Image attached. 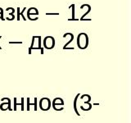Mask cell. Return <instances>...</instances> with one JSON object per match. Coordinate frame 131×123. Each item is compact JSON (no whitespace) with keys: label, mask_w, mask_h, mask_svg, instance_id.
Listing matches in <instances>:
<instances>
[{"label":"cell","mask_w":131,"mask_h":123,"mask_svg":"<svg viewBox=\"0 0 131 123\" xmlns=\"http://www.w3.org/2000/svg\"><path fill=\"white\" fill-rule=\"evenodd\" d=\"M17 98H14V108H13V111H16V106L17 105H20V107H21V108H20V110L21 111H24V102H25V98H20V104H17Z\"/></svg>","instance_id":"cell-7"},{"label":"cell","mask_w":131,"mask_h":123,"mask_svg":"<svg viewBox=\"0 0 131 123\" xmlns=\"http://www.w3.org/2000/svg\"><path fill=\"white\" fill-rule=\"evenodd\" d=\"M9 44H22V42H9Z\"/></svg>","instance_id":"cell-14"},{"label":"cell","mask_w":131,"mask_h":123,"mask_svg":"<svg viewBox=\"0 0 131 123\" xmlns=\"http://www.w3.org/2000/svg\"><path fill=\"white\" fill-rule=\"evenodd\" d=\"M2 38V36H0V39ZM0 49H2V48H1V46H0Z\"/></svg>","instance_id":"cell-16"},{"label":"cell","mask_w":131,"mask_h":123,"mask_svg":"<svg viewBox=\"0 0 131 123\" xmlns=\"http://www.w3.org/2000/svg\"><path fill=\"white\" fill-rule=\"evenodd\" d=\"M39 108L42 111H48L52 107V102L48 98H42L39 100Z\"/></svg>","instance_id":"cell-2"},{"label":"cell","mask_w":131,"mask_h":123,"mask_svg":"<svg viewBox=\"0 0 131 123\" xmlns=\"http://www.w3.org/2000/svg\"><path fill=\"white\" fill-rule=\"evenodd\" d=\"M80 96V94H77L75 98V99H74V110H75V113L77 114V116H80V114L79 112V111H78V108H77V102H78V98Z\"/></svg>","instance_id":"cell-8"},{"label":"cell","mask_w":131,"mask_h":123,"mask_svg":"<svg viewBox=\"0 0 131 123\" xmlns=\"http://www.w3.org/2000/svg\"><path fill=\"white\" fill-rule=\"evenodd\" d=\"M25 11H26V8H24V9H23V11H22V12H20V16H22V17H23V20H26V17H25V16H23V12H24Z\"/></svg>","instance_id":"cell-12"},{"label":"cell","mask_w":131,"mask_h":123,"mask_svg":"<svg viewBox=\"0 0 131 123\" xmlns=\"http://www.w3.org/2000/svg\"><path fill=\"white\" fill-rule=\"evenodd\" d=\"M72 7V18H71V19H69V20H76L75 18V11H74V8H75V4H72V5H71L69 7V8H71Z\"/></svg>","instance_id":"cell-11"},{"label":"cell","mask_w":131,"mask_h":123,"mask_svg":"<svg viewBox=\"0 0 131 123\" xmlns=\"http://www.w3.org/2000/svg\"><path fill=\"white\" fill-rule=\"evenodd\" d=\"M46 15H58V13H46Z\"/></svg>","instance_id":"cell-15"},{"label":"cell","mask_w":131,"mask_h":123,"mask_svg":"<svg viewBox=\"0 0 131 123\" xmlns=\"http://www.w3.org/2000/svg\"><path fill=\"white\" fill-rule=\"evenodd\" d=\"M17 20H20V7L17 8Z\"/></svg>","instance_id":"cell-13"},{"label":"cell","mask_w":131,"mask_h":123,"mask_svg":"<svg viewBox=\"0 0 131 123\" xmlns=\"http://www.w3.org/2000/svg\"><path fill=\"white\" fill-rule=\"evenodd\" d=\"M43 46L47 49H52L55 46V39L52 36H47L43 39Z\"/></svg>","instance_id":"cell-3"},{"label":"cell","mask_w":131,"mask_h":123,"mask_svg":"<svg viewBox=\"0 0 131 123\" xmlns=\"http://www.w3.org/2000/svg\"><path fill=\"white\" fill-rule=\"evenodd\" d=\"M89 45V37L85 33H80L77 37V46L80 49H85Z\"/></svg>","instance_id":"cell-1"},{"label":"cell","mask_w":131,"mask_h":123,"mask_svg":"<svg viewBox=\"0 0 131 123\" xmlns=\"http://www.w3.org/2000/svg\"><path fill=\"white\" fill-rule=\"evenodd\" d=\"M57 106H61V107L64 106V101L61 98H55L54 99L52 100V107L55 111L57 110Z\"/></svg>","instance_id":"cell-5"},{"label":"cell","mask_w":131,"mask_h":123,"mask_svg":"<svg viewBox=\"0 0 131 123\" xmlns=\"http://www.w3.org/2000/svg\"><path fill=\"white\" fill-rule=\"evenodd\" d=\"M84 104H85V105H87V107H84V108L83 106H80V109L81 110H83V111H89V110L92 109V104H90V102H84Z\"/></svg>","instance_id":"cell-9"},{"label":"cell","mask_w":131,"mask_h":123,"mask_svg":"<svg viewBox=\"0 0 131 123\" xmlns=\"http://www.w3.org/2000/svg\"><path fill=\"white\" fill-rule=\"evenodd\" d=\"M1 101L3 102L1 104H0V110L2 111H12L11 108V99L9 98H3Z\"/></svg>","instance_id":"cell-4"},{"label":"cell","mask_w":131,"mask_h":123,"mask_svg":"<svg viewBox=\"0 0 131 123\" xmlns=\"http://www.w3.org/2000/svg\"><path fill=\"white\" fill-rule=\"evenodd\" d=\"M26 100H27V104H26V110L27 111H30V105H34V107H35L34 110L35 111L38 110V106H37V104H38V98H37L36 97L34 98V104H30V98H27Z\"/></svg>","instance_id":"cell-6"},{"label":"cell","mask_w":131,"mask_h":123,"mask_svg":"<svg viewBox=\"0 0 131 123\" xmlns=\"http://www.w3.org/2000/svg\"><path fill=\"white\" fill-rule=\"evenodd\" d=\"M69 35H70V36L71 37V39H70V40L68 41V42H67V43L66 44L64 45V46H63V49H66V48H67V46H68V44H70V43L72 42L73 39H74V35L71 34V33H69Z\"/></svg>","instance_id":"cell-10"}]
</instances>
